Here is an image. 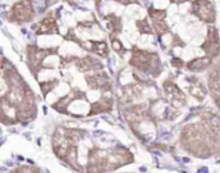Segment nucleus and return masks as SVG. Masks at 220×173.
Masks as SVG:
<instances>
[{"label":"nucleus","instance_id":"0eeeda50","mask_svg":"<svg viewBox=\"0 0 220 173\" xmlns=\"http://www.w3.org/2000/svg\"><path fill=\"white\" fill-rule=\"evenodd\" d=\"M136 27L139 28V31L140 32H145V34H153L152 28H151L149 23H148V21H138L136 22Z\"/></svg>","mask_w":220,"mask_h":173},{"label":"nucleus","instance_id":"39448f33","mask_svg":"<svg viewBox=\"0 0 220 173\" xmlns=\"http://www.w3.org/2000/svg\"><path fill=\"white\" fill-rule=\"evenodd\" d=\"M211 63V58L209 56H203V58H197L194 60H191L187 64V68L191 71H203Z\"/></svg>","mask_w":220,"mask_h":173},{"label":"nucleus","instance_id":"f03ea898","mask_svg":"<svg viewBox=\"0 0 220 173\" xmlns=\"http://www.w3.org/2000/svg\"><path fill=\"white\" fill-rule=\"evenodd\" d=\"M192 10L196 17L206 23H214L216 19V10L210 0H196L192 4Z\"/></svg>","mask_w":220,"mask_h":173},{"label":"nucleus","instance_id":"6e6552de","mask_svg":"<svg viewBox=\"0 0 220 173\" xmlns=\"http://www.w3.org/2000/svg\"><path fill=\"white\" fill-rule=\"evenodd\" d=\"M116 1L121 3V4H125V5H129V4H133V3H138V0H116Z\"/></svg>","mask_w":220,"mask_h":173},{"label":"nucleus","instance_id":"1a4fd4ad","mask_svg":"<svg viewBox=\"0 0 220 173\" xmlns=\"http://www.w3.org/2000/svg\"><path fill=\"white\" fill-rule=\"evenodd\" d=\"M170 1H172V3H178V4H180V3H184V1H187V0H170Z\"/></svg>","mask_w":220,"mask_h":173},{"label":"nucleus","instance_id":"20e7f679","mask_svg":"<svg viewBox=\"0 0 220 173\" xmlns=\"http://www.w3.org/2000/svg\"><path fill=\"white\" fill-rule=\"evenodd\" d=\"M57 22L52 16L45 17L40 23H37L36 27V34L37 35H44V34H52V32H57Z\"/></svg>","mask_w":220,"mask_h":173},{"label":"nucleus","instance_id":"423d86ee","mask_svg":"<svg viewBox=\"0 0 220 173\" xmlns=\"http://www.w3.org/2000/svg\"><path fill=\"white\" fill-rule=\"evenodd\" d=\"M104 19L107 21V23H108V26H109V30L113 32V35L120 34L121 28H122V22H121V18L116 17L115 14H108V16L104 17Z\"/></svg>","mask_w":220,"mask_h":173},{"label":"nucleus","instance_id":"f257e3e1","mask_svg":"<svg viewBox=\"0 0 220 173\" xmlns=\"http://www.w3.org/2000/svg\"><path fill=\"white\" fill-rule=\"evenodd\" d=\"M34 18V8L31 0H21L12 7L9 13V21L17 23L30 22Z\"/></svg>","mask_w":220,"mask_h":173},{"label":"nucleus","instance_id":"7ed1b4c3","mask_svg":"<svg viewBox=\"0 0 220 173\" xmlns=\"http://www.w3.org/2000/svg\"><path fill=\"white\" fill-rule=\"evenodd\" d=\"M202 49L205 50L206 55L209 58H215L220 51V43H219V37H218V30L215 27H210L207 31V37L206 41L202 44Z\"/></svg>","mask_w":220,"mask_h":173}]
</instances>
